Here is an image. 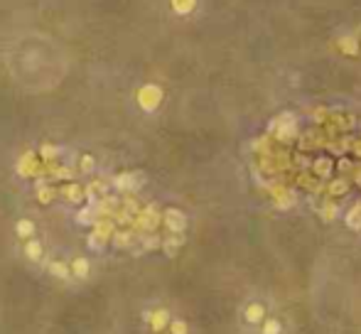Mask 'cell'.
<instances>
[{
  "label": "cell",
  "mask_w": 361,
  "mask_h": 334,
  "mask_svg": "<svg viewBox=\"0 0 361 334\" xmlns=\"http://www.w3.org/2000/svg\"><path fill=\"white\" fill-rule=\"evenodd\" d=\"M157 101H160V89H155V86H145V89L140 91V103H143L145 108H155V106H157Z\"/></svg>",
  "instance_id": "obj_1"
},
{
  "label": "cell",
  "mask_w": 361,
  "mask_h": 334,
  "mask_svg": "<svg viewBox=\"0 0 361 334\" xmlns=\"http://www.w3.org/2000/svg\"><path fill=\"white\" fill-rule=\"evenodd\" d=\"M165 221H167V226H170V231H182L185 229V216L177 211V209H170L167 214H165Z\"/></svg>",
  "instance_id": "obj_2"
},
{
  "label": "cell",
  "mask_w": 361,
  "mask_h": 334,
  "mask_svg": "<svg viewBox=\"0 0 361 334\" xmlns=\"http://www.w3.org/2000/svg\"><path fill=\"white\" fill-rule=\"evenodd\" d=\"M72 273H74L76 278H86V275H89V260L76 258L74 263H72Z\"/></svg>",
  "instance_id": "obj_3"
},
{
  "label": "cell",
  "mask_w": 361,
  "mask_h": 334,
  "mask_svg": "<svg viewBox=\"0 0 361 334\" xmlns=\"http://www.w3.org/2000/svg\"><path fill=\"white\" fill-rule=\"evenodd\" d=\"M263 315H266V310H263L261 305H248V310H246V319H248V322H261V319H263Z\"/></svg>",
  "instance_id": "obj_4"
},
{
  "label": "cell",
  "mask_w": 361,
  "mask_h": 334,
  "mask_svg": "<svg viewBox=\"0 0 361 334\" xmlns=\"http://www.w3.org/2000/svg\"><path fill=\"white\" fill-rule=\"evenodd\" d=\"M150 322H152V329H157V332L165 329V324H167V312H165V310H157V312L150 317Z\"/></svg>",
  "instance_id": "obj_5"
},
{
  "label": "cell",
  "mask_w": 361,
  "mask_h": 334,
  "mask_svg": "<svg viewBox=\"0 0 361 334\" xmlns=\"http://www.w3.org/2000/svg\"><path fill=\"white\" fill-rule=\"evenodd\" d=\"M49 270H52V275H57V278H69V265H64V263H59V260H54L52 265H49Z\"/></svg>",
  "instance_id": "obj_6"
},
{
  "label": "cell",
  "mask_w": 361,
  "mask_h": 334,
  "mask_svg": "<svg viewBox=\"0 0 361 334\" xmlns=\"http://www.w3.org/2000/svg\"><path fill=\"white\" fill-rule=\"evenodd\" d=\"M32 231H35V226H32V221H20V224H18V234L22 236V239L32 236Z\"/></svg>",
  "instance_id": "obj_7"
},
{
  "label": "cell",
  "mask_w": 361,
  "mask_h": 334,
  "mask_svg": "<svg viewBox=\"0 0 361 334\" xmlns=\"http://www.w3.org/2000/svg\"><path fill=\"white\" fill-rule=\"evenodd\" d=\"M27 256H30L32 260H37L39 256H42V251H39V243H37V241H30V243H27Z\"/></svg>",
  "instance_id": "obj_8"
},
{
  "label": "cell",
  "mask_w": 361,
  "mask_h": 334,
  "mask_svg": "<svg viewBox=\"0 0 361 334\" xmlns=\"http://www.w3.org/2000/svg\"><path fill=\"white\" fill-rule=\"evenodd\" d=\"M278 332H280V324H278L275 319L266 322V329H263V334H278Z\"/></svg>",
  "instance_id": "obj_9"
},
{
  "label": "cell",
  "mask_w": 361,
  "mask_h": 334,
  "mask_svg": "<svg viewBox=\"0 0 361 334\" xmlns=\"http://www.w3.org/2000/svg\"><path fill=\"white\" fill-rule=\"evenodd\" d=\"M170 329H172V334H187V324H185V322H172Z\"/></svg>",
  "instance_id": "obj_10"
}]
</instances>
